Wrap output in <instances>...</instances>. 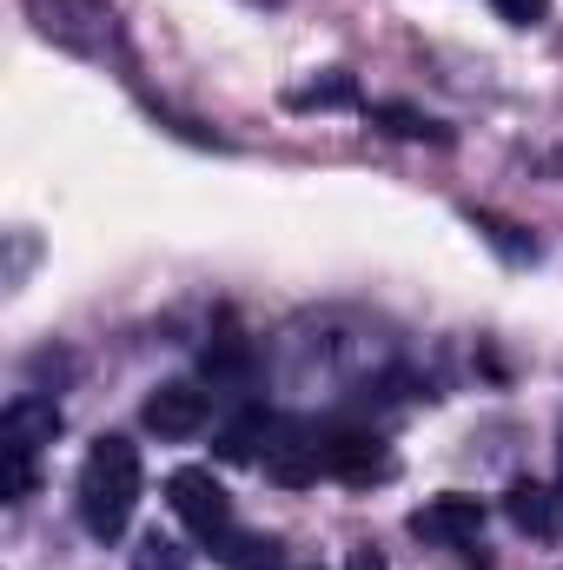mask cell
<instances>
[{"mask_svg": "<svg viewBox=\"0 0 563 570\" xmlns=\"http://www.w3.org/2000/svg\"><path fill=\"white\" fill-rule=\"evenodd\" d=\"M325 471L345 478V484H378L392 478V451L378 431H332L325 438Z\"/></svg>", "mask_w": 563, "mask_h": 570, "instance_id": "6", "label": "cell"}, {"mask_svg": "<svg viewBox=\"0 0 563 570\" xmlns=\"http://www.w3.org/2000/svg\"><path fill=\"white\" fill-rule=\"evenodd\" d=\"M192 558H186V544L179 538H166V531H146L140 551H134V570H186Z\"/></svg>", "mask_w": 563, "mask_h": 570, "instance_id": "15", "label": "cell"}, {"mask_svg": "<svg viewBox=\"0 0 563 570\" xmlns=\"http://www.w3.org/2000/svg\"><path fill=\"white\" fill-rule=\"evenodd\" d=\"M372 120H378V127H385V134H398V140H451V134H444V127H437V120H424L418 107H398V100H385V107H372Z\"/></svg>", "mask_w": 563, "mask_h": 570, "instance_id": "14", "label": "cell"}, {"mask_svg": "<svg viewBox=\"0 0 563 570\" xmlns=\"http://www.w3.org/2000/svg\"><path fill=\"white\" fill-rule=\"evenodd\" d=\"M477 531H484V498H464V491L424 498L412 511V538H424V544H471Z\"/></svg>", "mask_w": 563, "mask_h": 570, "instance_id": "5", "label": "cell"}, {"mask_svg": "<svg viewBox=\"0 0 563 570\" xmlns=\"http://www.w3.org/2000/svg\"><path fill=\"white\" fill-rule=\"evenodd\" d=\"M166 498H172V511H179L186 531H199V538H226L233 531V498H226V484L213 471H199V464L172 471L166 478Z\"/></svg>", "mask_w": 563, "mask_h": 570, "instance_id": "3", "label": "cell"}, {"mask_svg": "<svg viewBox=\"0 0 563 570\" xmlns=\"http://www.w3.org/2000/svg\"><path fill=\"white\" fill-rule=\"evenodd\" d=\"M292 107H358V80H352V73H332V80H318V87H298Z\"/></svg>", "mask_w": 563, "mask_h": 570, "instance_id": "16", "label": "cell"}, {"mask_svg": "<svg viewBox=\"0 0 563 570\" xmlns=\"http://www.w3.org/2000/svg\"><path fill=\"white\" fill-rule=\"evenodd\" d=\"M352 570H385V558L378 551H352Z\"/></svg>", "mask_w": 563, "mask_h": 570, "instance_id": "19", "label": "cell"}, {"mask_svg": "<svg viewBox=\"0 0 563 570\" xmlns=\"http://www.w3.org/2000/svg\"><path fill=\"white\" fill-rule=\"evenodd\" d=\"M206 412H213V399H206L199 385H159V392L146 399V431H159V438H192V431L206 425Z\"/></svg>", "mask_w": 563, "mask_h": 570, "instance_id": "9", "label": "cell"}, {"mask_svg": "<svg viewBox=\"0 0 563 570\" xmlns=\"http://www.w3.org/2000/svg\"><path fill=\"white\" fill-rule=\"evenodd\" d=\"M33 33L80 53V60H120L127 67V33H120V13L113 0H20Z\"/></svg>", "mask_w": 563, "mask_h": 570, "instance_id": "2", "label": "cell"}, {"mask_svg": "<svg viewBox=\"0 0 563 570\" xmlns=\"http://www.w3.org/2000/svg\"><path fill=\"white\" fill-rule=\"evenodd\" d=\"M60 431H67V412H60L47 392H20V399H7V412H0L7 451H27V458H40Z\"/></svg>", "mask_w": 563, "mask_h": 570, "instance_id": "4", "label": "cell"}, {"mask_svg": "<svg viewBox=\"0 0 563 570\" xmlns=\"http://www.w3.org/2000/svg\"><path fill=\"white\" fill-rule=\"evenodd\" d=\"M266 438H273V412H259V405H253V412H239L233 425L219 431V458H226V464H253Z\"/></svg>", "mask_w": 563, "mask_h": 570, "instance_id": "11", "label": "cell"}, {"mask_svg": "<svg viewBox=\"0 0 563 570\" xmlns=\"http://www.w3.org/2000/svg\"><path fill=\"white\" fill-rule=\"evenodd\" d=\"M266 471L279 484H312L325 471V438H312L305 425H279L273 419V438H266Z\"/></svg>", "mask_w": 563, "mask_h": 570, "instance_id": "8", "label": "cell"}, {"mask_svg": "<svg viewBox=\"0 0 563 570\" xmlns=\"http://www.w3.org/2000/svg\"><path fill=\"white\" fill-rule=\"evenodd\" d=\"M464 219H471V226H477V233H484L504 259H517V266H524V259H537V239H531L524 226H511V219H497V213H477V206H471Z\"/></svg>", "mask_w": 563, "mask_h": 570, "instance_id": "13", "label": "cell"}, {"mask_svg": "<svg viewBox=\"0 0 563 570\" xmlns=\"http://www.w3.org/2000/svg\"><path fill=\"white\" fill-rule=\"evenodd\" d=\"M491 7H497L511 27H537V20L551 13V0H491Z\"/></svg>", "mask_w": 563, "mask_h": 570, "instance_id": "18", "label": "cell"}, {"mask_svg": "<svg viewBox=\"0 0 563 570\" xmlns=\"http://www.w3.org/2000/svg\"><path fill=\"white\" fill-rule=\"evenodd\" d=\"M40 491V464L27 451H7V504H27Z\"/></svg>", "mask_w": 563, "mask_h": 570, "instance_id": "17", "label": "cell"}, {"mask_svg": "<svg viewBox=\"0 0 563 570\" xmlns=\"http://www.w3.org/2000/svg\"><path fill=\"white\" fill-rule=\"evenodd\" d=\"M298 570H318V564H298Z\"/></svg>", "mask_w": 563, "mask_h": 570, "instance_id": "20", "label": "cell"}, {"mask_svg": "<svg viewBox=\"0 0 563 570\" xmlns=\"http://www.w3.org/2000/svg\"><path fill=\"white\" fill-rule=\"evenodd\" d=\"M134 504H140V451L107 431L80 464V518L93 538H120Z\"/></svg>", "mask_w": 563, "mask_h": 570, "instance_id": "1", "label": "cell"}, {"mask_svg": "<svg viewBox=\"0 0 563 570\" xmlns=\"http://www.w3.org/2000/svg\"><path fill=\"white\" fill-rule=\"evenodd\" d=\"M213 544H219V564L226 570H285V544L266 538V531H226Z\"/></svg>", "mask_w": 563, "mask_h": 570, "instance_id": "10", "label": "cell"}, {"mask_svg": "<svg viewBox=\"0 0 563 570\" xmlns=\"http://www.w3.org/2000/svg\"><path fill=\"white\" fill-rule=\"evenodd\" d=\"M504 518H511L524 538L557 544L563 538V491L557 484H537V478H517V484L504 491Z\"/></svg>", "mask_w": 563, "mask_h": 570, "instance_id": "7", "label": "cell"}, {"mask_svg": "<svg viewBox=\"0 0 563 570\" xmlns=\"http://www.w3.org/2000/svg\"><path fill=\"white\" fill-rule=\"evenodd\" d=\"M206 379H213V385H246V379H253V345H246L239 332H219V338L206 345Z\"/></svg>", "mask_w": 563, "mask_h": 570, "instance_id": "12", "label": "cell"}]
</instances>
